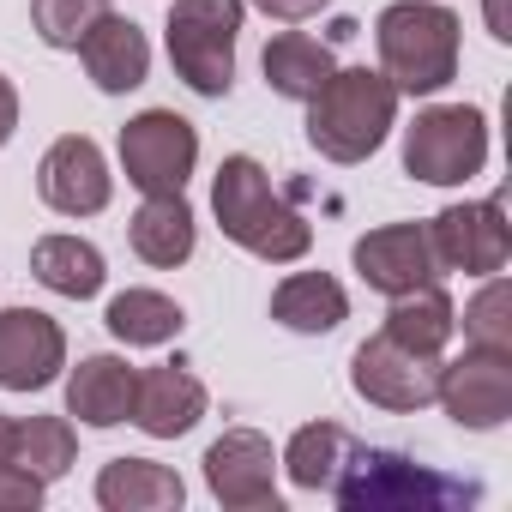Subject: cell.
I'll return each instance as SVG.
<instances>
[{
	"label": "cell",
	"instance_id": "obj_1",
	"mask_svg": "<svg viewBox=\"0 0 512 512\" xmlns=\"http://www.w3.org/2000/svg\"><path fill=\"white\" fill-rule=\"evenodd\" d=\"M211 211H217L223 235L235 247H247L253 260L290 266L314 247V229L302 223V211L272 187V175L253 157H223V169L211 181Z\"/></svg>",
	"mask_w": 512,
	"mask_h": 512
},
{
	"label": "cell",
	"instance_id": "obj_2",
	"mask_svg": "<svg viewBox=\"0 0 512 512\" xmlns=\"http://www.w3.org/2000/svg\"><path fill=\"white\" fill-rule=\"evenodd\" d=\"M326 494L350 512H452V506L482 500L476 482L440 476V470H428L404 452H380V446H350V458L338 464Z\"/></svg>",
	"mask_w": 512,
	"mask_h": 512
},
{
	"label": "cell",
	"instance_id": "obj_3",
	"mask_svg": "<svg viewBox=\"0 0 512 512\" xmlns=\"http://www.w3.org/2000/svg\"><path fill=\"white\" fill-rule=\"evenodd\" d=\"M392 121H398V91L386 73H368V67H332V79L308 97V139L332 163L374 157Z\"/></svg>",
	"mask_w": 512,
	"mask_h": 512
},
{
	"label": "cell",
	"instance_id": "obj_4",
	"mask_svg": "<svg viewBox=\"0 0 512 512\" xmlns=\"http://www.w3.org/2000/svg\"><path fill=\"white\" fill-rule=\"evenodd\" d=\"M374 43L398 97H434L458 79V13L440 0H392L374 25Z\"/></svg>",
	"mask_w": 512,
	"mask_h": 512
},
{
	"label": "cell",
	"instance_id": "obj_5",
	"mask_svg": "<svg viewBox=\"0 0 512 512\" xmlns=\"http://www.w3.org/2000/svg\"><path fill=\"white\" fill-rule=\"evenodd\" d=\"M235 31H241V0H175L169 7V61L199 97H229Z\"/></svg>",
	"mask_w": 512,
	"mask_h": 512
},
{
	"label": "cell",
	"instance_id": "obj_6",
	"mask_svg": "<svg viewBox=\"0 0 512 512\" xmlns=\"http://www.w3.org/2000/svg\"><path fill=\"white\" fill-rule=\"evenodd\" d=\"M488 163V121L470 103L422 109L404 133V169L428 187H458Z\"/></svg>",
	"mask_w": 512,
	"mask_h": 512
},
{
	"label": "cell",
	"instance_id": "obj_7",
	"mask_svg": "<svg viewBox=\"0 0 512 512\" xmlns=\"http://www.w3.org/2000/svg\"><path fill=\"white\" fill-rule=\"evenodd\" d=\"M199 163V133L175 109H145L121 127V169L139 193H181Z\"/></svg>",
	"mask_w": 512,
	"mask_h": 512
},
{
	"label": "cell",
	"instance_id": "obj_8",
	"mask_svg": "<svg viewBox=\"0 0 512 512\" xmlns=\"http://www.w3.org/2000/svg\"><path fill=\"white\" fill-rule=\"evenodd\" d=\"M434 398L446 404V416L470 434H488L512 416V350H482L470 344L452 368H440Z\"/></svg>",
	"mask_w": 512,
	"mask_h": 512
},
{
	"label": "cell",
	"instance_id": "obj_9",
	"mask_svg": "<svg viewBox=\"0 0 512 512\" xmlns=\"http://www.w3.org/2000/svg\"><path fill=\"white\" fill-rule=\"evenodd\" d=\"M428 241H434V260H440V272H464V278L506 272V253H512V229H506V211H500V199L446 205V211L428 223Z\"/></svg>",
	"mask_w": 512,
	"mask_h": 512
},
{
	"label": "cell",
	"instance_id": "obj_10",
	"mask_svg": "<svg viewBox=\"0 0 512 512\" xmlns=\"http://www.w3.org/2000/svg\"><path fill=\"white\" fill-rule=\"evenodd\" d=\"M350 386L380 404V410H422L434 404V386H440V356H422V350H404L398 338H368L356 356H350Z\"/></svg>",
	"mask_w": 512,
	"mask_h": 512
},
{
	"label": "cell",
	"instance_id": "obj_11",
	"mask_svg": "<svg viewBox=\"0 0 512 512\" xmlns=\"http://www.w3.org/2000/svg\"><path fill=\"white\" fill-rule=\"evenodd\" d=\"M205 482L223 506L253 512V506H272L278 512V452L260 428H229L205 446Z\"/></svg>",
	"mask_w": 512,
	"mask_h": 512
},
{
	"label": "cell",
	"instance_id": "obj_12",
	"mask_svg": "<svg viewBox=\"0 0 512 512\" xmlns=\"http://www.w3.org/2000/svg\"><path fill=\"white\" fill-rule=\"evenodd\" d=\"M356 272L368 290L380 296H404V290H422V284H440V260H434V241H428V223H380L356 241Z\"/></svg>",
	"mask_w": 512,
	"mask_h": 512
},
{
	"label": "cell",
	"instance_id": "obj_13",
	"mask_svg": "<svg viewBox=\"0 0 512 512\" xmlns=\"http://www.w3.org/2000/svg\"><path fill=\"white\" fill-rule=\"evenodd\" d=\"M67 368V332L37 308H0V386L43 392Z\"/></svg>",
	"mask_w": 512,
	"mask_h": 512
},
{
	"label": "cell",
	"instance_id": "obj_14",
	"mask_svg": "<svg viewBox=\"0 0 512 512\" xmlns=\"http://www.w3.org/2000/svg\"><path fill=\"white\" fill-rule=\"evenodd\" d=\"M37 193H43V205L61 211V217H91V211H103V205H109V163H103L97 139H85V133L55 139V145L43 151V163H37Z\"/></svg>",
	"mask_w": 512,
	"mask_h": 512
},
{
	"label": "cell",
	"instance_id": "obj_15",
	"mask_svg": "<svg viewBox=\"0 0 512 512\" xmlns=\"http://www.w3.org/2000/svg\"><path fill=\"white\" fill-rule=\"evenodd\" d=\"M79 61H85V73H91V85H97V91L121 97V91L145 85V73H151V43H145V31H139L133 19L103 13V19L85 31Z\"/></svg>",
	"mask_w": 512,
	"mask_h": 512
},
{
	"label": "cell",
	"instance_id": "obj_16",
	"mask_svg": "<svg viewBox=\"0 0 512 512\" xmlns=\"http://www.w3.org/2000/svg\"><path fill=\"white\" fill-rule=\"evenodd\" d=\"M205 416V386L187 374V368H151V374H139V386H133V416L127 422H139L151 440H175V434H187L193 422Z\"/></svg>",
	"mask_w": 512,
	"mask_h": 512
},
{
	"label": "cell",
	"instance_id": "obj_17",
	"mask_svg": "<svg viewBox=\"0 0 512 512\" xmlns=\"http://www.w3.org/2000/svg\"><path fill=\"white\" fill-rule=\"evenodd\" d=\"M133 386H139V368H127L121 356H85L67 374V410L91 428H115L133 416Z\"/></svg>",
	"mask_w": 512,
	"mask_h": 512
},
{
	"label": "cell",
	"instance_id": "obj_18",
	"mask_svg": "<svg viewBox=\"0 0 512 512\" xmlns=\"http://www.w3.org/2000/svg\"><path fill=\"white\" fill-rule=\"evenodd\" d=\"M181 500H187L181 476L169 464H151V458H115L97 476V506L103 512H169Z\"/></svg>",
	"mask_w": 512,
	"mask_h": 512
},
{
	"label": "cell",
	"instance_id": "obj_19",
	"mask_svg": "<svg viewBox=\"0 0 512 512\" xmlns=\"http://www.w3.org/2000/svg\"><path fill=\"white\" fill-rule=\"evenodd\" d=\"M127 235H133V253H139L145 266L169 272V266L193 260V211H187L181 193H145V205L133 211Z\"/></svg>",
	"mask_w": 512,
	"mask_h": 512
},
{
	"label": "cell",
	"instance_id": "obj_20",
	"mask_svg": "<svg viewBox=\"0 0 512 512\" xmlns=\"http://www.w3.org/2000/svg\"><path fill=\"white\" fill-rule=\"evenodd\" d=\"M344 314H350V296H344V284L326 278V272H296V278H284V284L272 290V320L290 326V332L320 338V332H338Z\"/></svg>",
	"mask_w": 512,
	"mask_h": 512
},
{
	"label": "cell",
	"instance_id": "obj_21",
	"mask_svg": "<svg viewBox=\"0 0 512 512\" xmlns=\"http://www.w3.org/2000/svg\"><path fill=\"white\" fill-rule=\"evenodd\" d=\"M31 272H37V284H43V290L73 296V302L97 296V290H103V278H109L103 253H97L91 241H79V235H43V241L31 247Z\"/></svg>",
	"mask_w": 512,
	"mask_h": 512
},
{
	"label": "cell",
	"instance_id": "obj_22",
	"mask_svg": "<svg viewBox=\"0 0 512 512\" xmlns=\"http://www.w3.org/2000/svg\"><path fill=\"white\" fill-rule=\"evenodd\" d=\"M452 302L440 284H422V290H404L392 296V314H386V338H398L404 350H422V356H440L452 344Z\"/></svg>",
	"mask_w": 512,
	"mask_h": 512
},
{
	"label": "cell",
	"instance_id": "obj_23",
	"mask_svg": "<svg viewBox=\"0 0 512 512\" xmlns=\"http://www.w3.org/2000/svg\"><path fill=\"white\" fill-rule=\"evenodd\" d=\"M326 79H332V49H326V43H314V37H302V31H284V37L266 43V85H272L278 97L308 103Z\"/></svg>",
	"mask_w": 512,
	"mask_h": 512
},
{
	"label": "cell",
	"instance_id": "obj_24",
	"mask_svg": "<svg viewBox=\"0 0 512 512\" xmlns=\"http://www.w3.org/2000/svg\"><path fill=\"white\" fill-rule=\"evenodd\" d=\"M103 320H109V332H115L121 344H133V350H157V344H169V338L181 332V308H175L163 290H121Z\"/></svg>",
	"mask_w": 512,
	"mask_h": 512
},
{
	"label": "cell",
	"instance_id": "obj_25",
	"mask_svg": "<svg viewBox=\"0 0 512 512\" xmlns=\"http://www.w3.org/2000/svg\"><path fill=\"white\" fill-rule=\"evenodd\" d=\"M79 458V440H73V422L67 416H31L13 428V464H25L37 482H55L67 476Z\"/></svg>",
	"mask_w": 512,
	"mask_h": 512
},
{
	"label": "cell",
	"instance_id": "obj_26",
	"mask_svg": "<svg viewBox=\"0 0 512 512\" xmlns=\"http://www.w3.org/2000/svg\"><path fill=\"white\" fill-rule=\"evenodd\" d=\"M350 434L338 428V422H308V428H296V440H290V452H284V470H290V482L296 488H332V476H338V464L350 458Z\"/></svg>",
	"mask_w": 512,
	"mask_h": 512
},
{
	"label": "cell",
	"instance_id": "obj_27",
	"mask_svg": "<svg viewBox=\"0 0 512 512\" xmlns=\"http://www.w3.org/2000/svg\"><path fill=\"white\" fill-rule=\"evenodd\" d=\"M103 13H109V0H31V25L49 49H79Z\"/></svg>",
	"mask_w": 512,
	"mask_h": 512
},
{
	"label": "cell",
	"instance_id": "obj_28",
	"mask_svg": "<svg viewBox=\"0 0 512 512\" xmlns=\"http://www.w3.org/2000/svg\"><path fill=\"white\" fill-rule=\"evenodd\" d=\"M464 338L482 344V350H512V290H506L500 272H488V284L464 308Z\"/></svg>",
	"mask_w": 512,
	"mask_h": 512
},
{
	"label": "cell",
	"instance_id": "obj_29",
	"mask_svg": "<svg viewBox=\"0 0 512 512\" xmlns=\"http://www.w3.org/2000/svg\"><path fill=\"white\" fill-rule=\"evenodd\" d=\"M37 500H43V482L25 470V464H0V512H37Z\"/></svg>",
	"mask_w": 512,
	"mask_h": 512
},
{
	"label": "cell",
	"instance_id": "obj_30",
	"mask_svg": "<svg viewBox=\"0 0 512 512\" xmlns=\"http://www.w3.org/2000/svg\"><path fill=\"white\" fill-rule=\"evenodd\" d=\"M266 19H284V25H296V19H314L320 7H332V0H253Z\"/></svg>",
	"mask_w": 512,
	"mask_h": 512
},
{
	"label": "cell",
	"instance_id": "obj_31",
	"mask_svg": "<svg viewBox=\"0 0 512 512\" xmlns=\"http://www.w3.org/2000/svg\"><path fill=\"white\" fill-rule=\"evenodd\" d=\"M13 127H19V91H13L7 73H0V145L13 139Z\"/></svg>",
	"mask_w": 512,
	"mask_h": 512
},
{
	"label": "cell",
	"instance_id": "obj_32",
	"mask_svg": "<svg viewBox=\"0 0 512 512\" xmlns=\"http://www.w3.org/2000/svg\"><path fill=\"white\" fill-rule=\"evenodd\" d=\"M488 31H494L500 43L512 37V31H506V0H488Z\"/></svg>",
	"mask_w": 512,
	"mask_h": 512
},
{
	"label": "cell",
	"instance_id": "obj_33",
	"mask_svg": "<svg viewBox=\"0 0 512 512\" xmlns=\"http://www.w3.org/2000/svg\"><path fill=\"white\" fill-rule=\"evenodd\" d=\"M13 428H19L13 416H0V464H7V458H13Z\"/></svg>",
	"mask_w": 512,
	"mask_h": 512
}]
</instances>
